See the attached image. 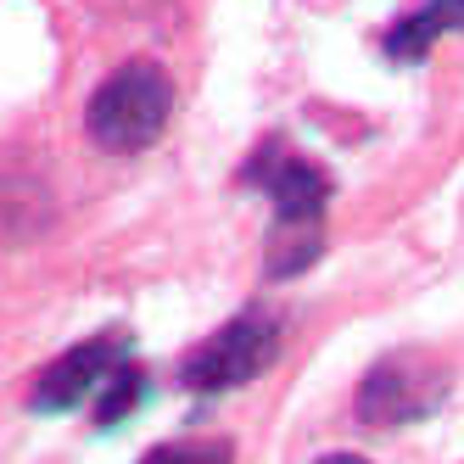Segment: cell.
I'll return each mask as SVG.
<instances>
[{"label": "cell", "mask_w": 464, "mask_h": 464, "mask_svg": "<svg viewBox=\"0 0 464 464\" xmlns=\"http://www.w3.org/2000/svg\"><path fill=\"white\" fill-rule=\"evenodd\" d=\"M252 190L275 202V229H269V275H303L308 263L324 252V202L330 179L314 169L308 157H296L280 140H263L257 157L241 169Z\"/></svg>", "instance_id": "6da1fadb"}, {"label": "cell", "mask_w": 464, "mask_h": 464, "mask_svg": "<svg viewBox=\"0 0 464 464\" xmlns=\"http://www.w3.org/2000/svg\"><path fill=\"white\" fill-rule=\"evenodd\" d=\"M174 112V79L157 62H123L84 107V129L102 151H146Z\"/></svg>", "instance_id": "7a4b0ae2"}, {"label": "cell", "mask_w": 464, "mask_h": 464, "mask_svg": "<svg viewBox=\"0 0 464 464\" xmlns=\"http://www.w3.org/2000/svg\"><path fill=\"white\" fill-rule=\"evenodd\" d=\"M275 353H280V319L269 308H246V314H236L224 330H213V336L185 358V386L190 392L246 386V381H257L275 363Z\"/></svg>", "instance_id": "3957f363"}, {"label": "cell", "mask_w": 464, "mask_h": 464, "mask_svg": "<svg viewBox=\"0 0 464 464\" xmlns=\"http://www.w3.org/2000/svg\"><path fill=\"white\" fill-rule=\"evenodd\" d=\"M442 397V375H430L420 358L397 353L386 363H375L358 386V414L370 425H403V420H420L430 414V403Z\"/></svg>", "instance_id": "277c9868"}, {"label": "cell", "mask_w": 464, "mask_h": 464, "mask_svg": "<svg viewBox=\"0 0 464 464\" xmlns=\"http://www.w3.org/2000/svg\"><path fill=\"white\" fill-rule=\"evenodd\" d=\"M129 363V342L123 336H95V342H79L73 353H62L51 370L40 375L34 386V409L40 414H56V409H79L84 397H95L107 386V375Z\"/></svg>", "instance_id": "5b68a950"}, {"label": "cell", "mask_w": 464, "mask_h": 464, "mask_svg": "<svg viewBox=\"0 0 464 464\" xmlns=\"http://www.w3.org/2000/svg\"><path fill=\"white\" fill-rule=\"evenodd\" d=\"M448 28H464V0H425L420 12L397 17L386 28V56L392 62H420L430 45H437V34H448Z\"/></svg>", "instance_id": "8992f818"}, {"label": "cell", "mask_w": 464, "mask_h": 464, "mask_svg": "<svg viewBox=\"0 0 464 464\" xmlns=\"http://www.w3.org/2000/svg\"><path fill=\"white\" fill-rule=\"evenodd\" d=\"M140 397H146V375L135 370V363H118V370L107 375V386L95 392V425H118V420H129Z\"/></svg>", "instance_id": "52a82bcc"}, {"label": "cell", "mask_w": 464, "mask_h": 464, "mask_svg": "<svg viewBox=\"0 0 464 464\" xmlns=\"http://www.w3.org/2000/svg\"><path fill=\"white\" fill-rule=\"evenodd\" d=\"M140 464H236V448L229 442H162Z\"/></svg>", "instance_id": "ba28073f"}, {"label": "cell", "mask_w": 464, "mask_h": 464, "mask_svg": "<svg viewBox=\"0 0 464 464\" xmlns=\"http://www.w3.org/2000/svg\"><path fill=\"white\" fill-rule=\"evenodd\" d=\"M319 464H363V459H353V453H336V459H319Z\"/></svg>", "instance_id": "9c48e42d"}]
</instances>
